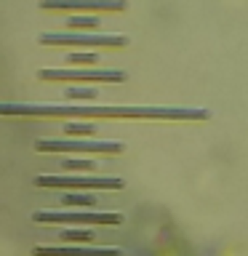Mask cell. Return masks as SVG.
I'll return each instance as SVG.
<instances>
[{"label": "cell", "instance_id": "11", "mask_svg": "<svg viewBox=\"0 0 248 256\" xmlns=\"http://www.w3.org/2000/svg\"><path fill=\"white\" fill-rule=\"evenodd\" d=\"M94 203H96L94 195H72V192L62 195V206H94Z\"/></svg>", "mask_w": 248, "mask_h": 256}, {"label": "cell", "instance_id": "10", "mask_svg": "<svg viewBox=\"0 0 248 256\" xmlns=\"http://www.w3.org/2000/svg\"><path fill=\"white\" fill-rule=\"evenodd\" d=\"M67 27H72V30H96L99 27V19H96V16H72V19H67Z\"/></svg>", "mask_w": 248, "mask_h": 256}, {"label": "cell", "instance_id": "4", "mask_svg": "<svg viewBox=\"0 0 248 256\" xmlns=\"http://www.w3.org/2000/svg\"><path fill=\"white\" fill-rule=\"evenodd\" d=\"M38 43L43 46H123L126 38L120 35H75V32H43L38 35Z\"/></svg>", "mask_w": 248, "mask_h": 256}, {"label": "cell", "instance_id": "9", "mask_svg": "<svg viewBox=\"0 0 248 256\" xmlns=\"http://www.w3.org/2000/svg\"><path fill=\"white\" fill-rule=\"evenodd\" d=\"M64 134L67 136H83V139H88V136H94L96 134V128L91 123H64Z\"/></svg>", "mask_w": 248, "mask_h": 256}, {"label": "cell", "instance_id": "6", "mask_svg": "<svg viewBox=\"0 0 248 256\" xmlns=\"http://www.w3.org/2000/svg\"><path fill=\"white\" fill-rule=\"evenodd\" d=\"M32 256H120L118 248H91V246H35Z\"/></svg>", "mask_w": 248, "mask_h": 256}, {"label": "cell", "instance_id": "2", "mask_svg": "<svg viewBox=\"0 0 248 256\" xmlns=\"http://www.w3.org/2000/svg\"><path fill=\"white\" fill-rule=\"evenodd\" d=\"M120 142H94V139H38L35 152H120Z\"/></svg>", "mask_w": 248, "mask_h": 256}, {"label": "cell", "instance_id": "1", "mask_svg": "<svg viewBox=\"0 0 248 256\" xmlns=\"http://www.w3.org/2000/svg\"><path fill=\"white\" fill-rule=\"evenodd\" d=\"M35 187L48 190H120L123 182L112 176H38Z\"/></svg>", "mask_w": 248, "mask_h": 256}, {"label": "cell", "instance_id": "3", "mask_svg": "<svg viewBox=\"0 0 248 256\" xmlns=\"http://www.w3.org/2000/svg\"><path fill=\"white\" fill-rule=\"evenodd\" d=\"M32 222L38 224H120L123 216L120 214H88V211H78V214H67V211H35Z\"/></svg>", "mask_w": 248, "mask_h": 256}, {"label": "cell", "instance_id": "7", "mask_svg": "<svg viewBox=\"0 0 248 256\" xmlns=\"http://www.w3.org/2000/svg\"><path fill=\"white\" fill-rule=\"evenodd\" d=\"M40 8H43V11H107V8H120V6H110V3H64V0L48 3V0H43Z\"/></svg>", "mask_w": 248, "mask_h": 256}, {"label": "cell", "instance_id": "13", "mask_svg": "<svg viewBox=\"0 0 248 256\" xmlns=\"http://www.w3.org/2000/svg\"><path fill=\"white\" fill-rule=\"evenodd\" d=\"M99 62V56L91 54V51H86V54H70L67 56V64H96Z\"/></svg>", "mask_w": 248, "mask_h": 256}, {"label": "cell", "instance_id": "12", "mask_svg": "<svg viewBox=\"0 0 248 256\" xmlns=\"http://www.w3.org/2000/svg\"><path fill=\"white\" fill-rule=\"evenodd\" d=\"M62 168H64V171H94V168H96V163H94V160H64V163H62Z\"/></svg>", "mask_w": 248, "mask_h": 256}, {"label": "cell", "instance_id": "8", "mask_svg": "<svg viewBox=\"0 0 248 256\" xmlns=\"http://www.w3.org/2000/svg\"><path fill=\"white\" fill-rule=\"evenodd\" d=\"M94 238L96 235L91 230H64V232H59V240L64 246H91Z\"/></svg>", "mask_w": 248, "mask_h": 256}, {"label": "cell", "instance_id": "14", "mask_svg": "<svg viewBox=\"0 0 248 256\" xmlns=\"http://www.w3.org/2000/svg\"><path fill=\"white\" fill-rule=\"evenodd\" d=\"M67 96L70 99H94L96 91L94 88H67Z\"/></svg>", "mask_w": 248, "mask_h": 256}, {"label": "cell", "instance_id": "5", "mask_svg": "<svg viewBox=\"0 0 248 256\" xmlns=\"http://www.w3.org/2000/svg\"><path fill=\"white\" fill-rule=\"evenodd\" d=\"M40 80H94V83H107V80H123L126 75L123 72H115V70H40L38 72Z\"/></svg>", "mask_w": 248, "mask_h": 256}]
</instances>
